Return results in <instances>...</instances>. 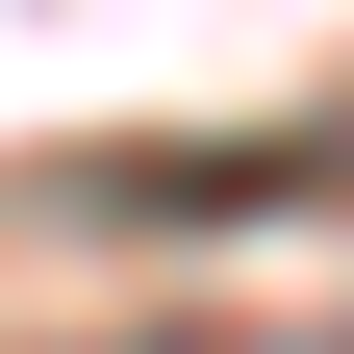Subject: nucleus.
Instances as JSON below:
<instances>
[]
</instances>
